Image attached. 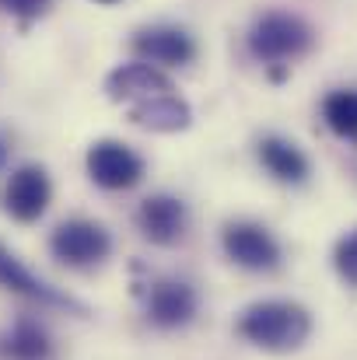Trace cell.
Wrapping results in <instances>:
<instances>
[{"label":"cell","instance_id":"8fae6325","mask_svg":"<svg viewBox=\"0 0 357 360\" xmlns=\"http://www.w3.org/2000/svg\"><path fill=\"white\" fill-rule=\"evenodd\" d=\"M106 91H109L113 102H144L151 95H168L175 88L151 63H123L106 77Z\"/></svg>","mask_w":357,"mask_h":360},{"label":"cell","instance_id":"30bf717a","mask_svg":"<svg viewBox=\"0 0 357 360\" xmlns=\"http://www.w3.org/2000/svg\"><path fill=\"white\" fill-rule=\"evenodd\" d=\"M133 53L140 63H161V67H182L196 56V42L182 28H144L133 39Z\"/></svg>","mask_w":357,"mask_h":360},{"label":"cell","instance_id":"7a4b0ae2","mask_svg":"<svg viewBox=\"0 0 357 360\" xmlns=\"http://www.w3.org/2000/svg\"><path fill=\"white\" fill-rule=\"evenodd\" d=\"M312 46V28L294 18V14H284V11H270L263 14L252 32H249V49L252 56L266 60V63H277V60H294L301 56L305 49Z\"/></svg>","mask_w":357,"mask_h":360},{"label":"cell","instance_id":"6da1fadb","mask_svg":"<svg viewBox=\"0 0 357 360\" xmlns=\"http://www.w3.org/2000/svg\"><path fill=\"white\" fill-rule=\"evenodd\" d=\"M238 336L259 350L287 354L312 336V315L298 301H256L238 315Z\"/></svg>","mask_w":357,"mask_h":360},{"label":"cell","instance_id":"277c9868","mask_svg":"<svg viewBox=\"0 0 357 360\" xmlns=\"http://www.w3.org/2000/svg\"><path fill=\"white\" fill-rule=\"evenodd\" d=\"M49 248L67 266H95V262H102L113 252V238H109V231L102 224L77 217V221H63L53 231Z\"/></svg>","mask_w":357,"mask_h":360},{"label":"cell","instance_id":"7c38bea8","mask_svg":"<svg viewBox=\"0 0 357 360\" xmlns=\"http://www.w3.org/2000/svg\"><path fill=\"white\" fill-rule=\"evenodd\" d=\"M130 120L144 129H154V133H179L193 122V109L175 91H168V95H151L144 102H133Z\"/></svg>","mask_w":357,"mask_h":360},{"label":"cell","instance_id":"e0dca14e","mask_svg":"<svg viewBox=\"0 0 357 360\" xmlns=\"http://www.w3.org/2000/svg\"><path fill=\"white\" fill-rule=\"evenodd\" d=\"M0 7L14 18H35L49 7V0H0Z\"/></svg>","mask_w":357,"mask_h":360},{"label":"cell","instance_id":"d6986e66","mask_svg":"<svg viewBox=\"0 0 357 360\" xmlns=\"http://www.w3.org/2000/svg\"><path fill=\"white\" fill-rule=\"evenodd\" d=\"M95 4H106V7H113V4H119V0H95Z\"/></svg>","mask_w":357,"mask_h":360},{"label":"cell","instance_id":"4fadbf2b","mask_svg":"<svg viewBox=\"0 0 357 360\" xmlns=\"http://www.w3.org/2000/svg\"><path fill=\"white\" fill-rule=\"evenodd\" d=\"M259 161L280 182H294L298 186V182L308 179V158L284 136H263L259 140Z\"/></svg>","mask_w":357,"mask_h":360},{"label":"cell","instance_id":"ac0fdd59","mask_svg":"<svg viewBox=\"0 0 357 360\" xmlns=\"http://www.w3.org/2000/svg\"><path fill=\"white\" fill-rule=\"evenodd\" d=\"M4 165H7V140L0 136V168H4Z\"/></svg>","mask_w":357,"mask_h":360},{"label":"cell","instance_id":"52a82bcc","mask_svg":"<svg viewBox=\"0 0 357 360\" xmlns=\"http://www.w3.org/2000/svg\"><path fill=\"white\" fill-rule=\"evenodd\" d=\"M0 287L28 297V301H39V304H49V308H67V311H77V315H88V308L81 301H74L70 294L49 287L42 276H35L7 245H0Z\"/></svg>","mask_w":357,"mask_h":360},{"label":"cell","instance_id":"3957f363","mask_svg":"<svg viewBox=\"0 0 357 360\" xmlns=\"http://www.w3.org/2000/svg\"><path fill=\"white\" fill-rule=\"evenodd\" d=\"M221 245H225L228 259L238 262L242 269L270 273V269L280 266V245L256 221H232V224H225Z\"/></svg>","mask_w":357,"mask_h":360},{"label":"cell","instance_id":"5b68a950","mask_svg":"<svg viewBox=\"0 0 357 360\" xmlns=\"http://www.w3.org/2000/svg\"><path fill=\"white\" fill-rule=\"evenodd\" d=\"M88 175L102 189H130L144 179V161L119 140H99L88 150Z\"/></svg>","mask_w":357,"mask_h":360},{"label":"cell","instance_id":"ba28073f","mask_svg":"<svg viewBox=\"0 0 357 360\" xmlns=\"http://www.w3.org/2000/svg\"><path fill=\"white\" fill-rule=\"evenodd\" d=\"M196 304H200L196 290L175 276H165V280L151 283V290H147V319L161 329H179V326L193 322Z\"/></svg>","mask_w":357,"mask_h":360},{"label":"cell","instance_id":"8992f818","mask_svg":"<svg viewBox=\"0 0 357 360\" xmlns=\"http://www.w3.org/2000/svg\"><path fill=\"white\" fill-rule=\"evenodd\" d=\"M49 196H53V186H49V175L39 168V165H21L7 186H4V210L21 221V224H32L46 214L49 207Z\"/></svg>","mask_w":357,"mask_h":360},{"label":"cell","instance_id":"9c48e42d","mask_svg":"<svg viewBox=\"0 0 357 360\" xmlns=\"http://www.w3.org/2000/svg\"><path fill=\"white\" fill-rule=\"evenodd\" d=\"M137 224L144 231V238L154 241V245H172V241L182 238L186 231V203L179 196H168V193H154L140 203L137 210Z\"/></svg>","mask_w":357,"mask_h":360},{"label":"cell","instance_id":"2e32d148","mask_svg":"<svg viewBox=\"0 0 357 360\" xmlns=\"http://www.w3.org/2000/svg\"><path fill=\"white\" fill-rule=\"evenodd\" d=\"M333 266H337V273H340L344 283L357 287V231H351V235H344V238L337 241Z\"/></svg>","mask_w":357,"mask_h":360},{"label":"cell","instance_id":"9a60e30c","mask_svg":"<svg viewBox=\"0 0 357 360\" xmlns=\"http://www.w3.org/2000/svg\"><path fill=\"white\" fill-rule=\"evenodd\" d=\"M322 116L333 133L357 140V91H333L322 102Z\"/></svg>","mask_w":357,"mask_h":360},{"label":"cell","instance_id":"5bb4252c","mask_svg":"<svg viewBox=\"0 0 357 360\" xmlns=\"http://www.w3.org/2000/svg\"><path fill=\"white\" fill-rule=\"evenodd\" d=\"M0 357L7 360H49L53 357V343L46 336L42 326L21 319L14 329H7L0 336Z\"/></svg>","mask_w":357,"mask_h":360}]
</instances>
